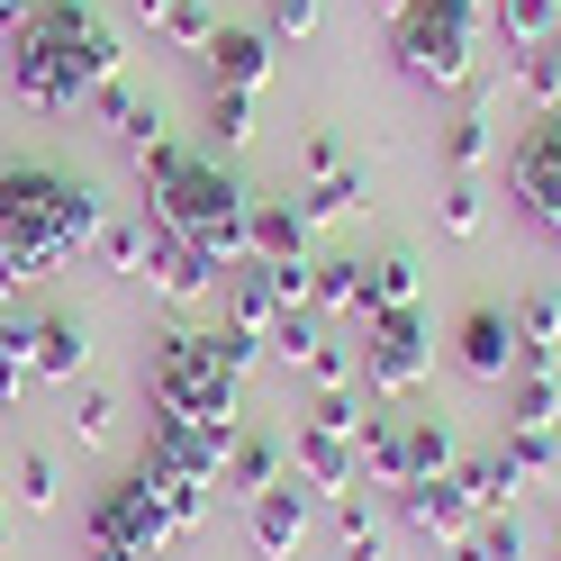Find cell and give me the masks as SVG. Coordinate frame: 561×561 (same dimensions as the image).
Listing matches in <instances>:
<instances>
[{
    "label": "cell",
    "instance_id": "1",
    "mask_svg": "<svg viewBox=\"0 0 561 561\" xmlns=\"http://www.w3.org/2000/svg\"><path fill=\"white\" fill-rule=\"evenodd\" d=\"M100 218H110V208H100V191L82 172H55L37 154L0 163V299L37 290L64 254H91Z\"/></svg>",
    "mask_w": 561,
    "mask_h": 561
},
{
    "label": "cell",
    "instance_id": "2",
    "mask_svg": "<svg viewBox=\"0 0 561 561\" xmlns=\"http://www.w3.org/2000/svg\"><path fill=\"white\" fill-rule=\"evenodd\" d=\"M118 64H127V46H118V27L100 19L91 0H37V10L10 27V91L27 110H46V118L91 110V91L118 82Z\"/></svg>",
    "mask_w": 561,
    "mask_h": 561
},
{
    "label": "cell",
    "instance_id": "3",
    "mask_svg": "<svg viewBox=\"0 0 561 561\" xmlns=\"http://www.w3.org/2000/svg\"><path fill=\"white\" fill-rule=\"evenodd\" d=\"M136 172H146V227H163V236L199 244V254L218 263V280L254 263V244H244V199H254V191H244V182H227V172H218V154L154 146Z\"/></svg>",
    "mask_w": 561,
    "mask_h": 561
},
{
    "label": "cell",
    "instance_id": "4",
    "mask_svg": "<svg viewBox=\"0 0 561 561\" xmlns=\"http://www.w3.org/2000/svg\"><path fill=\"white\" fill-rule=\"evenodd\" d=\"M244 371H254V344H244V335H227V327H172V335H154V363H146L154 416H199V426H236Z\"/></svg>",
    "mask_w": 561,
    "mask_h": 561
},
{
    "label": "cell",
    "instance_id": "5",
    "mask_svg": "<svg viewBox=\"0 0 561 561\" xmlns=\"http://www.w3.org/2000/svg\"><path fill=\"white\" fill-rule=\"evenodd\" d=\"M480 46V0H408L390 19V64L416 91H462Z\"/></svg>",
    "mask_w": 561,
    "mask_h": 561
},
{
    "label": "cell",
    "instance_id": "6",
    "mask_svg": "<svg viewBox=\"0 0 561 561\" xmlns=\"http://www.w3.org/2000/svg\"><path fill=\"white\" fill-rule=\"evenodd\" d=\"M82 543H91V552H136V561H163L182 535H172V516H163V489H154L146 471H118V480L91 499Z\"/></svg>",
    "mask_w": 561,
    "mask_h": 561
},
{
    "label": "cell",
    "instance_id": "7",
    "mask_svg": "<svg viewBox=\"0 0 561 561\" xmlns=\"http://www.w3.org/2000/svg\"><path fill=\"white\" fill-rule=\"evenodd\" d=\"M354 444H363V408L344 399V390H327L318 408L299 416V435H290V471H299L308 489H318V499H344V489L363 480Z\"/></svg>",
    "mask_w": 561,
    "mask_h": 561
},
{
    "label": "cell",
    "instance_id": "8",
    "mask_svg": "<svg viewBox=\"0 0 561 561\" xmlns=\"http://www.w3.org/2000/svg\"><path fill=\"white\" fill-rule=\"evenodd\" d=\"M507 199L525 208V227L561 236V110H535L507 146Z\"/></svg>",
    "mask_w": 561,
    "mask_h": 561
},
{
    "label": "cell",
    "instance_id": "9",
    "mask_svg": "<svg viewBox=\"0 0 561 561\" xmlns=\"http://www.w3.org/2000/svg\"><path fill=\"white\" fill-rule=\"evenodd\" d=\"M244 426H199V416H146V453L136 462L163 471V480H199V489H218L227 471V453H236Z\"/></svg>",
    "mask_w": 561,
    "mask_h": 561
},
{
    "label": "cell",
    "instance_id": "10",
    "mask_svg": "<svg viewBox=\"0 0 561 561\" xmlns=\"http://www.w3.org/2000/svg\"><path fill=\"white\" fill-rule=\"evenodd\" d=\"M426 371H435V344H426V318H416V308H399V318H363V380L380 399H408Z\"/></svg>",
    "mask_w": 561,
    "mask_h": 561
},
{
    "label": "cell",
    "instance_id": "11",
    "mask_svg": "<svg viewBox=\"0 0 561 561\" xmlns=\"http://www.w3.org/2000/svg\"><path fill=\"white\" fill-rule=\"evenodd\" d=\"M318 507H327V499L290 471V480H272L263 499H244V535H254L263 561H299V543L318 535Z\"/></svg>",
    "mask_w": 561,
    "mask_h": 561
},
{
    "label": "cell",
    "instance_id": "12",
    "mask_svg": "<svg viewBox=\"0 0 561 561\" xmlns=\"http://www.w3.org/2000/svg\"><path fill=\"white\" fill-rule=\"evenodd\" d=\"M10 335H19L27 380H73V371L91 363V327L73 318V308H37V318H19Z\"/></svg>",
    "mask_w": 561,
    "mask_h": 561
},
{
    "label": "cell",
    "instance_id": "13",
    "mask_svg": "<svg viewBox=\"0 0 561 561\" xmlns=\"http://www.w3.org/2000/svg\"><path fill=\"white\" fill-rule=\"evenodd\" d=\"M363 208V163L335 146V136H308V191H299V218L308 227H335Z\"/></svg>",
    "mask_w": 561,
    "mask_h": 561
},
{
    "label": "cell",
    "instance_id": "14",
    "mask_svg": "<svg viewBox=\"0 0 561 561\" xmlns=\"http://www.w3.org/2000/svg\"><path fill=\"white\" fill-rule=\"evenodd\" d=\"M272 363H280V371H308L318 390H344V380H354V354H344V344L327 335V318H318V308H290V318H280Z\"/></svg>",
    "mask_w": 561,
    "mask_h": 561
},
{
    "label": "cell",
    "instance_id": "15",
    "mask_svg": "<svg viewBox=\"0 0 561 561\" xmlns=\"http://www.w3.org/2000/svg\"><path fill=\"white\" fill-rule=\"evenodd\" d=\"M453 363H462L471 380H489V390H507V371H516V318H507V308H462Z\"/></svg>",
    "mask_w": 561,
    "mask_h": 561
},
{
    "label": "cell",
    "instance_id": "16",
    "mask_svg": "<svg viewBox=\"0 0 561 561\" xmlns=\"http://www.w3.org/2000/svg\"><path fill=\"white\" fill-rule=\"evenodd\" d=\"M146 290H154V299H172V308H191V299H208V290H218V263H208L199 244H182V236L146 227Z\"/></svg>",
    "mask_w": 561,
    "mask_h": 561
},
{
    "label": "cell",
    "instance_id": "17",
    "mask_svg": "<svg viewBox=\"0 0 561 561\" xmlns=\"http://www.w3.org/2000/svg\"><path fill=\"white\" fill-rule=\"evenodd\" d=\"M280 290H272V272L263 263H244V272H227V335H244L254 354H272V335H280Z\"/></svg>",
    "mask_w": 561,
    "mask_h": 561
},
{
    "label": "cell",
    "instance_id": "18",
    "mask_svg": "<svg viewBox=\"0 0 561 561\" xmlns=\"http://www.w3.org/2000/svg\"><path fill=\"white\" fill-rule=\"evenodd\" d=\"M91 110H100V127H110V136H118V146H127L136 163H146L154 146H172V136H163V110H154V91L100 82V91H91Z\"/></svg>",
    "mask_w": 561,
    "mask_h": 561
},
{
    "label": "cell",
    "instance_id": "19",
    "mask_svg": "<svg viewBox=\"0 0 561 561\" xmlns=\"http://www.w3.org/2000/svg\"><path fill=\"white\" fill-rule=\"evenodd\" d=\"M263 82H272V37L263 27H218L208 37V91H254L263 100Z\"/></svg>",
    "mask_w": 561,
    "mask_h": 561
},
{
    "label": "cell",
    "instance_id": "20",
    "mask_svg": "<svg viewBox=\"0 0 561 561\" xmlns=\"http://www.w3.org/2000/svg\"><path fill=\"white\" fill-rule=\"evenodd\" d=\"M399 516H408L426 543H462V535H471V499H462V480H453V471L399 489Z\"/></svg>",
    "mask_w": 561,
    "mask_h": 561
},
{
    "label": "cell",
    "instance_id": "21",
    "mask_svg": "<svg viewBox=\"0 0 561 561\" xmlns=\"http://www.w3.org/2000/svg\"><path fill=\"white\" fill-rule=\"evenodd\" d=\"M244 244H254V263H308L299 199H244Z\"/></svg>",
    "mask_w": 561,
    "mask_h": 561
},
{
    "label": "cell",
    "instance_id": "22",
    "mask_svg": "<svg viewBox=\"0 0 561 561\" xmlns=\"http://www.w3.org/2000/svg\"><path fill=\"white\" fill-rule=\"evenodd\" d=\"M507 318H516V371H561V290H525Z\"/></svg>",
    "mask_w": 561,
    "mask_h": 561
},
{
    "label": "cell",
    "instance_id": "23",
    "mask_svg": "<svg viewBox=\"0 0 561 561\" xmlns=\"http://www.w3.org/2000/svg\"><path fill=\"white\" fill-rule=\"evenodd\" d=\"M489 154H499V118H489V91H471L462 110H453V127H444V172L453 182H480Z\"/></svg>",
    "mask_w": 561,
    "mask_h": 561
},
{
    "label": "cell",
    "instance_id": "24",
    "mask_svg": "<svg viewBox=\"0 0 561 561\" xmlns=\"http://www.w3.org/2000/svg\"><path fill=\"white\" fill-rule=\"evenodd\" d=\"M399 462H408V480H399V489L444 480L453 462H462V453H453V426H444V416H399ZM399 489H390V499H399Z\"/></svg>",
    "mask_w": 561,
    "mask_h": 561
},
{
    "label": "cell",
    "instance_id": "25",
    "mask_svg": "<svg viewBox=\"0 0 561 561\" xmlns=\"http://www.w3.org/2000/svg\"><path fill=\"white\" fill-rule=\"evenodd\" d=\"M453 480H462V499H471V516H507L516 507V471H507V453H471V462H453Z\"/></svg>",
    "mask_w": 561,
    "mask_h": 561
},
{
    "label": "cell",
    "instance_id": "26",
    "mask_svg": "<svg viewBox=\"0 0 561 561\" xmlns=\"http://www.w3.org/2000/svg\"><path fill=\"white\" fill-rule=\"evenodd\" d=\"M308 308H318V318H363V263L354 254L308 263Z\"/></svg>",
    "mask_w": 561,
    "mask_h": 561
},
{
    "label": "cell",
    "instance_id": "27",
    "mask_svg": "<svg viewBox=\"0 0 561 561\" xmlns=\"http://www.w3.org/2000/svg\"><path fill=\"white\" fill-rule=\"evenodd\" d=\"M499 453H507V471H516L525 489H535V480H561V426H507Z\"/></svg>",
    "mask_w": 561,
    "mask_h": 561
},
{
    "label": "cell",
    "instance_id": "28",
    "mask_svg": "<svg viewBox=\"0 0 561 561\" xmlns=\"http://www.w3.org/2000/svg\"><path fill=\"white\" fill-rule=\"evenodd\" d=\"M399 308H416V263L408 254L363 263V318H399Z\"/></svg>",
    "mask_w": 561,
    "mask_h": 561
},
{
    "label": "cell",
    "instance_id": "29",
    "mask_svg": "<svg viewBox=\"0 0 561 561\" xmlns=\"http://www.w3.org/2000/svg\"><path fill=\"white\" fill-rule=\"evenodd\" d=\"M552 19H561V0H489V27H499V46H507V55L543 46V37H552Z\"/></svg>",
    "mask_w": 561,
    "mask_h": 561
},
{
    "label": "cell",
    "instance_id": "30",
    "mask_svg": "<svg viewBox=\"0 0 561 561\" xmlns=\"http://www.w3.org/2000/svg\"><path fill=\"white\" fill-rule=\"evenodd\" d=\"M507 426H561V371H507Z\"/></svg>",
    "mask_w": 561,
    "mask_h": 561
},
{
    "label": "cell",
    "instance_id": "31",
    "mask_svg": "<svg viewBox=\"0 0 561 561\" xmlns=\"http://www.w3.org/2000/svg\"><path fill=\"white\" fill-rule=\"evenodd\" d=\"M236 499H263V489L280 480V444L272 435H236V453H227V471H218Z\"/></svg>",
    "mask_w": 561,
    "mask_h": 561
},
{
    "label": "cell",
    "instance_id": "32",
    "mask_svg": "<svg viewBox=\"0 0 561 561\" xmlns=\"http://www.w3.org/2000/svg\"><path fill=\"white\" fill-rule=\"evenodd\" d=\"M453 561H525V525H516V507H507V516H471V535L453 543Z\"/></svg>",
    "mask_w": 561,
    "mask_h": 561
},
{
    "label": "cell",
    "instance_id": "33",
    "mask_svg": "<svg viewBox=\"0 0 561 561\" xmlns=\"http://www.w3.org/2000/svg\"><path fill=\"white\" fill-rule=\"evenodd\" d=\"M507 82L535 100V110H561V55L552 46H525V55H507Z\"/></svg>",
    "mask_w": 561,
    "mask_h": 561
},
{
    "label": "cell",
    "instance_id": "34",
    "mask_svg": "<svg viewBox=\"0 0 561 561\" xmlns=\"http://www.w3.org/2000/svg\"><path fill=\"white\" fill-rule=\"evenodd\" d=\"M91 263H100V272H146V227H136V218H100Z\"/></svg>",
    "mask_w": 561,
    "mask_h": 561
},
{
    "label": "cell",
    "instance_id": "35",
    "mask_svg": "<svg viewBox=\"0 0 561 561\" xmlns=\"http://www.w3.org/2000/svg\"><path fill=\"white\" fill-rule=\"evenodd\" d=\"M10 489H19V507H37V516H46V507L64 499V471H55V453H46V444H27V453H19V471H10Z\"/></svg>",
    "mask_w": 561,
    "mask_h": 561
},
{
    "label": "cell",
    "instance_id": "36",
    "mask_svg": "<svg viewBox=\"0 0 561 561\" xmlns=\"http://www.w3.org/2000/svg\"><path fill=\"white\" fill-rule=\"evenodd\" d=\"M154 37H172L182 55H208V37H218V10H208V0H172V19L154 27Z\"/></svg>",
    "mask_w": 561,
    "mask_h": 561
},
{
    "label": "cell",
    "instance_id": "37",
    "mask_svg": "<svg viewBox=\"0 0 561 561\" xmlns=\"http://www.w3.org/2000/svg\"><path fill=\"white\" fill-rule=\"evenodd\" d=\"M208 136H218V146H244V136H254V91H208Z\"/></svg>",
    "mask_w": 561,
    "mask_h": 561
},
{
    "label": "cell",
    "instance_id": "38",
    "mask_svg": "<svg viewBox=\"0 0 561 561\" xmlns=\"http://www.w3.org/2000/svg\"><path fill=\"white\" fill-rule=\"evenodd\" d=\"M435 218H444V236H480V218H489V208H480V182H444V208H435Z\"/></svg>",
    "mask_w": 561,
    "mask_h": 561
},
{
    "label": "cell",
    "instance_id": "39",
    "mask_svg": "<svg viewBox=\"0 0 561 561\" xmlns=\"http://www.w3.org/2000/svg\"><path fill=\"white\" fill-rule=\"evenodd\" d=\"M308 27H318V0H263V37H272V46H280V37L299 46Z\"/></svg>",
    "mask_w": 561,
    "mask_h": 561
},
{
    "label": "cell",
    "instance_id": "40",
    "mask_svg": "<svg viewBox=\"0 0 561 561\" xmlns=\"http://www.w3.org/2000/svg\"><path fill=\"white\" fill-rule=\"evenodd\" d=\"M73 435H82V444H110V435H118V399H110V390H82Z\"/></svg>",
    "mask_w": 561,
    "mask_h": 561
},
{
    "label": "cell",
    "instance_id": "41",
    "mask_svg": "<svg viewBox=\"0 0 561 561\" xmlns=\"http://www.w3.org/2000/svg\"><path fill=\"white\" fill-rule=\"evenodd\" d=\"M19 399H27V363H19V335L0 327V416H10Z\"/></svg>",
    "mask_w": 561,
    "mask_h": 561
},
{
    "label": "cell",
    "instance_id": "42",
    "mask_svg": "<svg viewBox=\"0 0 561 561\" xmlns=\"http://www.w3.org/2000/svg\"><path fill=\"white\" fill-rule=\"evenodd\" d=\"M371 525H380L371 499H335V535H371Z\"/></svg>",
    "mask_w": 561,
    "mask_h": 561
},
{
    "label": "cell",
    "instance_id": "43",
    "mask_svg": "<svg viewBox=\"0 0 561 561\" xmlns=\"http://www.w3.org/2000/svg\"><path fill=\"white\" fill-rule=\"evenodd\" d=\"M344 561H380V525L371 535H344Z\"/></svg>",
    "mask_w": 561,
    "mask_h": 561
},
{
    "label": "cell",
    "instance_id": "44",
    "mask_svg": "<svg viewBox=\"0 0 561 561\" xmlns=\"http://www.w3.org/2000/svg\"><path fill=\"white\" fill-rule=\"evenodd\" d=\"M127 10H136V27H163V19H172V0H127Z\"/></svg>",
    "mask_w": 561,
    "mask_h": 561
},
{
    "label": "cell",
    "instance_id": "45",
    "mask_svg": "<svg viewBox=\"0 0 561 561\" xmlns=\"http://www.w3.org/2000/svg\"><path fill=\"white\" fill-rule=\"evenodd\" d=\"M27 10H37V0H0V37H10V27H19Z\"/></svg>",
    "mask_w": 561,
    "mask_h": 561
},
{
    "label": "cell",
    "instance_id": "46",
    "mask_svg": "<svg viewBox=\"0 0 561 561\" xmlns=\"http://www.w3.org/2000/svg\"><path fill=\"white\" fill-rule=\"evenodd\" d=\"M371 10H380V19H399V10H408V0H371Z\"/></svg>",
    "mask_w": 561,
    "mask_h": 561
},
{
    "label": "cell",
    "instance_id": "47",
    "mask_svg": "<svg viewBox=\"0 0 561 561\" xmlns=\"http://www.w3.org/2000/svg\"><path fill=\"white\" fill-rule=\"evenodd\" d=\"M0 561H10V516H0Z\"/></svg>",
    "mask_w": 561,
    "mask_h": 561
},
{
    "label": "cell",
    "instance_id": "48",
    "mask_svg": "<svg viewBox=\"0 0 561 561\" xmlns=\"http://www.w3.org/2000/svg\"><path fill=\"white\" fill-rule=\"evenodd\" d=\"M543 46H552V55H561V19H552V37H543Z\"/></svg>",
    "mask_w": 561,
    "mask_h": 561
},
{
    "label": "cell",
    "instance_id": "49",
    "mask_svg": "<svg viewBox=\"0 0 561 561\" xmlns=\"http://www.w3.org/2000/svg\"><path fill=\"white\" fill-rule=\"evenodd\" d=\"M91 561H136V552H91Z\"/></svg>",
    "mask_w": 561,
    "mask_h": 561
},
{
    "label": "cell",
    "instance_id": "50",
    "mask_svg": "<svg viewBox=\"0 0 561 561\" xmlns=\"http://www.w3.org/2000/svg\"><path fill=\"white\" fill-rule=\"evenodd\" d=\"M552 561H561V535H552Z\"/></svg>",
    "mask_w": 561,
    "mask_h": 561
},
{
    "label": "cell",
    "instance_id": "51",
    "mask_svg": "<svg viewBox=\"0 0 561 561\" xmlns=\"http://www.w3.org/2000/svg\"><path fill=\"white\" fill-rule=\"evenodd\" d=\"M552 489H561V480H552Z\"/></svg>",
    "mask_w": 561,
    "mask_h": 561
}]
</instances>
